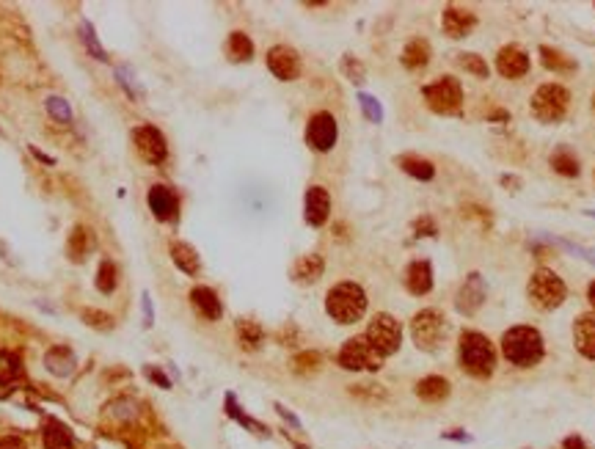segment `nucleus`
<instances>
[{
    "instance_id": "obj_1",
    "label": "nucleus",
    "mask_w": 595,
    "mask_h": 449,
    "mask_svg": "<svg viewBox=\"0 0 595 449\" xmlns=\"http://www.w3.org/2000/svg\"><path fill=\"white\" fill-rule=\"evenodd\" d=\"M502 353L515 366H524V369L535 366L543 359V336L538 328H529V325L510 328L502 336Z\"/></svg>"
},
{
    "instance_id": "obj_2",
    "label": "nucleus",
    "mask_w": 595,
    "mask_h": 449,
    "mask_svg": "<svg viewBox=\"0 0 595 449\" xmlns=\"http://www.w3.org/2000/svg\"><path fill=\"white\" fill-rule=\"evenodd\" d=\"M325 312L334 317L339 325H353L366 312V292L353 281H342V284H336L328 292Z\"/></svg>"
},
{
    "instance_id": "obj_3",
    "label": "nucleus",
    "mask_w": 595,
    "mask_h": 449,
    "mask_svg": "<svg viewBox=\"0 0 595 449\" xmlns=\"http://www.w3.org/2000/svg\"><path fill=\"white\" fill-rule=\"evenodd\" d=\"M460 366L471 378H488V375H494L496 353H494V345L488 342V336H482L480 331H466L460 336Z\"/></svg>"
},
{
    "instance_id": "obj_4",
    "label": "nucleus",
    "mask_w": 595,
    "mask_h": 449,
    "mask_svg": "<svg viewBox=\"0 0 595 449\" xmlns=\"http://www.w3.org/2000/svg\"><path fill=\"white\" fill-rule=\"evenodd\" d=\"M526 292H529V301H532L538 309H543V312L557 309V306L565 301V295H568L565 281H562V278L549 268H540V270H535V273H532Z\"/></svg>"
},
{
    "instance_id": "obj_5",
    "label": "nucleus",
    "mask_w": 595,
    "mask_h": 449,
    "mask_svg": "<svg viewBox=\"0 0 595 449\" xmlns=\"http://www.w3.org/2000/svg\"><path fill=\"white\" fill-rule=\"evenodd\" d=\"M364 336L383 359L386 356H394L400 350V345H403V328H400V322L392 315H386V312L372 317V322H369Z\"/></svg>"
},
{
    "instance_id": "obj_6",
    "label": "nucleus",
    "mask_w": 595,
    "mask_h": 449,
    "mask_svg": "<svg viewBox=\"0 0 595 449\" xmlns=\"http://www.w3.org/2000/svg\"><path fill=\"white\" fill-rule=\"evenodd\" d=\"M380 364H383V356L369 345V339L366 336H353V339H347L345 345H342V350H339V366L342 369H350V372H375V369H380Z\"/></svg>"
},
{
    "instance_id": "obj_7",
    "label": "nucleus",
    "mask_w": 595,
    "mask_h": 449,
    "mask_svg": "<svg viewBox=\"0 0 595 449\" xmlns=\"http://www.w3.org/2000/svg\"><path fill=\"white\" fill-rule=\"evenodd\" d=\"M568 102H571V94L568 89H562L559 83H546L535 91L532 97V113L540 119V122H559L565 113H568Z\"/></svg>"
},
{
    "instance_id": "obj_8",
    "label": "nucleus",
    "mask_w": 595,
    "mask_h": 449,
    "mask_svg": "<svg viewBox=\"0 0 595 449\" xmlns=\"http://www.w3.org/2000/svg\"><path fill=\"white\" fill-rule=\"evenodd\" d=\"M447 334V320L438 309H422L413 317L411 336L419 350H436Z\"/></svg>"
},
{
    "instance_id": "obj_9",
    "label": "nucleus",
    "mask_w": 595,
    "mask_h": 449,
    "mask_svg": "<svg viewBox=\"0 0 595 449\" xmlns=\"http://www.w3.org/2000/svg\"><path fill=\"white\" fill-rule=\"evenodd\" d=\"M424 94V99H427V105H430V111H436V113H444V116H452V113H458L460 105H463V89H460V83L455 78H438L436 83H430V86H424L422 89Z\"/></svg>"
},
{
    "instance_id": "obj_10",
    "label": "nucleus",
    "mask_w": 595,
    "mask_h": 449,
    "mask_svg": "<svg viewBox=\"0 0 595 449\" xmlns=\"http://www.w3.org/2000/svg\"><path fill=\"white\" fill-rule=\"evenodd\" d=\"M133 146H136L138 157L143 163H152V166H160L169 157L166 135L160 133L157 127H152V124H141V127L133 130Z\"/></svg>"
},
{
    "instance_id": "obj_11",
    "label": "nucleus",
    "mask_w": 595,
    "mask_h": 449,
    "mask_svg": "<svg viewBox=\"0 0 595 449\" xmlns=\"http://www.w3.org/2000/svg\"><path fill=\"white\" fill-rule=\"evenodd\" d=\"M339 138V127H336V119L328 113V111H320L309 119L306 124V143L315 149V152H331L334 143Z\"/></svg>"
},
{
    "instance_id": "obj_12",
    "label": "nucleus",
    "mask_w": 595,
    "mask_h": 449,
    "mask_svg": "<svg viewBox=\"0 0 595 449\" xmlns=\"http://www.w3.org/2000/svg\"><path fill=\"white\" fill-rule=\"evenodd\" d=\"M268 69L273 72L278 80L289 83V80H298L301 75V55L287 45H275L268 50Z\"/></svg>"
},
{
    "instance_id": "obj_13",
    "label": "nucleus",
    "mask_w": 595,
    "mask_h": 449,
    "mask_svg": "<svg viewBox=\"0 0 595 449\" xmlns=\"http://www.w3.org/2000/svg\"><path fill=\"white\" fill-rule=\"evenodd\" d=\"M146 204L152 210V215L157 221H177V213H180V199L171 187L166 185H152L149 193H146Z\"/></svg>"
},
{
    "instance_id": "obj_14",
    "label": "nucleus",
    "mask_w": 595,
    "mask_h": 449,
    "mask_svg": "<svg viewBox=\"0 0 595 449\" xmlns=\"http://www.w3.org/2000/svg\"><path fill=\"white\" fill-rule=\"evenodd\" d=\"M455 301H458V312L466 317L477 315L482 309V304H485V281H482L480 273H471L463 281V287L458 290V298Z\"/></svg>"
},
{
    "instance_id": "obj_15",
    "label": "nucleus",
    "mask_w": 595,
    "mask_h": 449,
    "mask_svg": "<svg viewBox=\"0 0 595 449\" xmlns=\"http://www.w3.org/2000/svg\"><path fill=\"white\" fill-rule=\"evenodd\" d=\"M303 215H306V224L309 226H322L331 215V196L328 190L315 185L306 190V199H303Z\"/></svg>"
},
{
    "instance_id": "obj_16",
    "label": "nucleus",
    "mask_w": 595,
    "mask_h": 449,
    "mask_svg": "<svg viewBox=\"0 0 595 449\" xmlns=\"http://www.w3.org/2000/svg\"><path fill=\"white\" fill-rule=\"evenodd\" d=\"M474 25H477V17H474L468 8L450 6V8L441 14V28H444V34H447V36H452V39H463V36H468V34L474 31Z\"/></svg>"
},
{
    "instance_id": "obj_17",
    "label": "nucleus",
    "mask_w": 595,
    "mask_h": 449,
    "mask_svg": "<svg viewBox=\"0 0 595 449\" xmlns=\"http://www.w3.org/2000/svg\"><path fill=\"white\" fill-rule=\"evenodd\" d=\"M496 69H499L502 78H510V80H512V78H521V75H526V69H529V55L515 45L502 47V50H499V58H496Z\"/></svg>"
},
{
    "instance_id": "obj_18",
    "label": "nucleus",
    "mask_w": 595,
    "mask_h": 449,
    "mask_svg": "<svg viewBox=\"0 0 595 449\" xmlns=\"http://www.w3.org/2000/svg\"><path fill=\"white\" fill-rule=\"evenodd\" d=\"M45 366L47 372L55 375V378H69L75 372V366H78V359H75V353L66 345H55V348H50L45 353Z\"/></svg>"
},
{
    "instance_id": "obj_19",
    "label": "nucleus",
    "mask_w": 595,
    "mask_h": 449,
    "mask_svg": "<svg viewBox=\"0 0 595 449\" xmlns=\"http://www.w3.org/2000/svg\"><path fill=\"white\" fill-rule=\"evenodd\" d=\"M94 245H96V240H94L92 229L89 226H75L69 240H66V254H69L72 262H86L89 254L94 251Z\"/></svg>"
},
{
    "instance_id": "obj_20",
    "label": "nucleus",
    "mask_w": 595,
    "mask_h": 449,
    "mask_svg": "<svg viewBox=\"0 0 595 449\" xmlns=\"http://www.w3.org/2000/svg\"><path fill=\"white\" fill-rule=\"evenodd\" d=\"M406 287L411 295H427L433 290V268L427 259H416L406 270Z\"/></svg>"
},
{
    "instance_id": "obj_21",
    "label": "nucleus",
    "mask_w": 595,
    "mask_h": 449,
    "mask_svg": "<svg viewBox=\"0 0 595 449\" xmlns=\"http://www.w3.org/2000/svg\"><path fill=\"white\" fill-rule=\"evenodd\" d=\"M573 345L585 359L595 361V315H582L573 325Z\"/></svg>"
},
{
    "instance_id": "obj_22",
    "label": "nucleus",
    "mask_w": 595,
    "mask_h": 449,
    "mask_svg": "<svg viewBox=\"0 0 595 449\" xmlns=\"http://www.w3.org/2000/svg\"><path fill=\"white\" fill-rule=\"evenodd\" d=\"M190 304H193V309L204 317V320H218V317L224 315L221 298L210 287H193L190 290Z\"/></svg>"
},
{
    "instance_id": "obj_23",
    "label": "nucleus",
    "mask_w": 595,
    "mask_h": 449,
    "mask_svg": "<svg viewBox=\"0 0 595 449\" xmlns=\"http://www.w3.org/2000/svg\"><path fill=\"white\" fill-rule=\"evenodd\" d=\"M322 270H325V262H322L320 254H306V257H298L295 259V265H292L289 273H292V278L298 284H315L322 276Z\"/></svg>"
},
{
    "instance_id": "obj_24",
    "label": "nucleus",
    "mask_w": 595,
    "mask_h": 449,
    "mask_svg": "<svg viewBox=\"0 0 595 449\" xmlns=\"http://www.w3.org/2000/svg\"><path fill=\"white\" fill-rule=\"evenodd\" d=\"M416 397L424 403H441L450 397V380L441 375H427L416 383Z\"/></svg>"
},
{
    "instance_id": "obj_25",
    "label": "nucleus",
    "mask_w": 595,
    "mask_h": 449,
    "mask_svg": "<svg viewBox=\"0 0 595 449\" xmlns=\"http://www.w3.org/2000/svg\"><path fill=\"white\" fill-rule=\"evenodd\" d=\"M169 254H171V262L182 270V273H187V276H196L199 268H201V259H199L196 248L187 245V243H182V240H174V243L169 245Z\"/></svg>"
},
{
    "instance_id": "obj_26",
    "label": "nucleus",
    "mask_w": 595,
    "mask_h": 449,
    "mask_svg": "<svg viewBox=\"0 0 595 449\" xmlns=\"http://www.w3.org/2000/svg\"><path fill=\"white\" fill-rule=\"evenodd\" d=\"M397 166L413 177V180H433L436 177V169H433V163L430 160H424V157H416V155H403V157H397Z\"/></svg>"
},
{
    "instance_id": "obj_27",
    "label": "nucleus",
    "mask_w": 595,
    "mask_h": 449,
    "mask_svg": "<svg viewBox=\"0 0 595 449\" xmlns=\"http://www.w3.org/2000/svg\"><path fill=\"white\" fill-rule=\"evenodd\" d=\"M42 439H45V449H75V439L69 427L61 422H47Z\"/></svg>"
},
{
    "instance_id": "obj_28",
    "label": "nucleus",
    "mask_w": 595,
    "mask_h": 449,
    "mask_svg": "<svg viewBox=\"0 0 595 449\" xmlns=\"http://www.w3.org/2000/svg\"><path fill=\"white\" fill-rule=\"evenodd\" d=\"M427 61H430V45L424 39H411L403 50V64L408 69H422L427 66Z\"/></svg>"
},
{
    "instance_id": "obj_29",
    "label": "nucleus",
    "mask_w": 595,
    "mask_h": 449,
    "mask_svg": "<svg viewBox=\"0 0 595 449\" xmlns=\"http://www.w3.org/2000/svg\"><path fill=\"white\" fill-rule=\"evenodd\" d=\"M551 169H554L557 174H562V177H576V174H579V160H576V155H573L571 149L559 146V149L551 155Z\"/></svg>"
},
{
    "instance_id": "obj_30",
    "label": "nucleus",
    "mask_w": 595,
    "mask_h": 449,
    "mask_svg": "<svg viewBox=\"0 0 595 449\" xmlns=\"http://www.w3.org/2000/svg\"><path fill=\"white\" fill-rule=\"evenodd\" d=\"M229 50L231 61H251V55H254V42L248 39V34H243V31H234L229 34Z\"/></svg>"
},
{
    "instance_id": "obj_31",
    "label": "nucleus",
    "mask_w": 595,
    "mask_h": 449,
    "mask_svg": "<svg viewBox=\"0 0 595 449\" xmlns=\"http://www.w3.org/2000/svg\"><path fill=\"white\" fill-rule=\"evenodd\" d=\"M119 284V270L113 265V259H102L99 262V270H96V290L102 295H110Z\"/></svg>"
},
{
    "instance_id": "obj_32",
    "label": "nucleus",
    "mask_w": 595,
    "mask_h": 449,
    "mask_svg": "<svg viewBox=\"0 0 595 449\" xmlns=\"http://www.w3.org/2000/svg\"><path fill=\"white\" fill-rule=\"evenodd\" d=\"M227 413H229L234 422H240L245 430H251V433H259V436H265V433H268V427H265V425H259V422H254L248 413H243V408L237 405L234 394H227Z\"/></svg>"
},
{
    "instance_id": "obj_33",
    "label": "nucleus",
    "mask_w": 595,
    "mask_h": 449,
    "mask_svg": "<svg viewBox=\"0 0 595 449\" xmlns=\"http://www.w3.org/2000/svg\"><path fill=\"white\" fill-rule=\"evenodd\" d=\"M237 336H240V345L251 350V348H257V345L262 342V336H265V334H262V328H259L257 322H251V320H240V322H237Z\"/></svg>"
},
{
    "instance_id": "obj_34",
    "label": "nucleus",
    "mask_w": 595,
    "mask_h": 449,
    "mask_svg": "<svg viewBox=\"0 0 595 449\" xmlns=\"http://www.w3.org/2000/svg\"><path fill=\"white\" fill-rule=\"evenodd\" d=\"M540 55H543V64L554 69V72H573L576 69V64L568 58V55H562L559 50H551V47H540Z\"/></svg>"
},
{
    "instance_id": "obj_35",
    "label": "nucleus",
    "mask_w": 595,
    "mask_h": 449,
    "mask_svg": "<svg viewBox=\"0 0 595 449\" xmlns=\"http://www.w3.org/2000/svg\"><path fill=\"white\" fill-rule=\"evenodd\" d=\"M80 39H83V45L86 50L94 55V61H108V55H105V50L99 47V39H96V31H94V25L89 20H83L80 22Z\"/></svg>"
},
{
    "instance_id": "obj_36",
    "label": "nucleus",
    "mask_w": 595,
    "mask_h": 449,
    "mask_svg": "<svg viewBox=\"0 0 595 449\" xmlns=\"http://www.w3.org/2000/svg\"><path fill=\"white\" fill-rule=\"evenodd\" d=\"M45 108L55 122H61V124H69L72 122V108H69V102L64 97H47Z\"/></svg>"
},
{
    "instance_id": "obj_37",
    "label": "nucleus",
    "mask_w": 595,
    "mask_h": 449,
    "mask_svg": "<svg viewBox=\"0 0 595 449\" xmlns=\"http://www.w3.org/2000/svg\"><path fill=\"white\" fill-rule=\"evenodd\" d=\"M460 66H463L466 72H471L474 78H488V64H485L477 52H463V55H460Z\"/></svg>"
},
{
    "instance_id": "obj_38",
    "label": "nucleus",
    "mask_w": 595,
    "mask_h": 449,
    "mask_svg": "<svg viewBox=\"0 0 595 449\" xmlns=\"http://www.w3.org/2000/svg\"><path fill=\"white\" fill-rule=\"evenodd\" d=\"M342 72L347 75V80H350V83H364L366 69L356 55H345V58H342Z\"/></svg>"
},
{
    "instance_id": "obj_39",
    "label": "nucleus",
    "mask_w": 595,
    "mask_h": 449,
    "mask_svg": "<svg viewBox=\"0 0 595 449\" xmlns=\"http://www.w3.org/2000/svg\"><path fill=\"white\" fill-rule=\"evenodd\" d=\"M359 102H361V111H364V116L372 124H380L383 122V108H380V102L372 94H359Z\"/></svg>"
},
{
    "instance_id": "obj_40",
    "label": "nucleus",
    "mask_w": 595,
    "mask_h": 449,
    "mask_svg": "<svg viewBox=\"0 0 595 449\" xmlns=\"http://www.w3.org/2000/svg\"><path fill=\"white\" fill-rule=\"evenodd\" d=\"M83 322H89L92 328H110L113 325V317L110 315H102V312H96V309H83Z\"/></svg>"
},
{
    "instance_id": "obj_41",
    "label": "nucleus",
    "mask_w": 595,
    "mask_h": 449,
    "mask_svg": "<svg viewBox=\"0 0 595 449\" xmlns=\"http://www.w3.org/2000/svg\"><path fill=\"white\" fill-rule=\"evenodd\" d=\"M116 78H119L122 89L127 91L130 97H138V94H136V80H133V72H130L127 66H119V69H116Z\"/></svg>"
},
{
    "instance_id": "obj_42",
    "label": "nucleus",
    "mask_w": 595,
    "mask_h": 449,
    "mask_svg": "<svg viewBox=\"0 0 595 449\" xmlns=\"http://www.w3.org/2000/svg\"><path fill=\"white\" fill-rule=\"evenodd\" d=\"M146 378H149L152 383H157L160 389H171V380H169L157 366H146Z\"/></svg>"
},
{
    "instance_id": "obj_43",
    "label": "nucleus",
    "mask_w": 595,
    "mask_h": 449,
    "mask_svg": "<svg viewBox=\"0 0 595 449\" xmlns=\"http://www.w3.org/2000/svg\"><path fill=\"white\" fill-rule=\"evenodd\" d=\"M413 229L419 231V237H422V231H424L427 237H436V224H433L430 218H419V221L413 224Z\"/></svg>"
},
{
    "instance_id": "obj_44",
    "label": "nucleus",
    "mask_w": 595,
    "mask_h": 449,
    "mask_svg": "<svg viewBox=\"0 0 595 449\" xmlns=\"http://www.w3.org/2000/svg\"><path fill=\"white\" fill-rule=\"evenodd\" d=\"M275 411H278V416H281L284 422H289L292 427H301V419H298V416H295L292 411H287V408H284L281 403H275Z\"/></svg>"
},
{
    "instance_id": "obj_45",
    "label": "nucleus",
    "mask_w": 595,
    "mask_h": 449,
    "mask_svg": "<svg viewBox=\"0 0 595 449\" xmlns=\"http://www.w3.org/2000/svg\"><path fill=\"white\" fill-rule=\"evenodd\" d=\"M0 449H28V447H25V441L20 436H6V439H0Z\"/></svg>"
},
{
    "instance_id": "obj_46",
    "label": "nucleus",
    "mask_w": 595,
    "mask_h": 449,
    "mask_svg": "<svg viewBox=\"0 0 595 449\" xmlns=\"http://www.w3.org/2000/svg\"><path fill=\"white\" fill-rule=\"evenodd\" d=\"M143 322H146V325H152V322H155V309H152V298H149V292H143Z\"/></svg>"
},
{
    "instance_id": "obj_47",
    "label": "nucleus",
    "mask_w": 595,
    "mask_h": 449,
    "mask_svg": "<svg viewBox=\"0 0 595 449\" xmlns=\"http://www.w3.org/2000/svg\"><path fill=\"white\" fill-rule=\"evenodd\" d=\"M444 439H447V441H458V444H468V441H471V436H468L466 430H452V433H444Z\"/></svg>"
},
{
    "instance_id": "obj_48",
    "label": "nucleus",
    "mask_w": 595,
    "mask_h": 449,
    "mask_svg": "<svg viewBox=\"0 0 595 449\" xmlns=\"http://www.w3.org/2000/svg\"><path fill=\"white\" fill-rule=\"evenodd\" d=\"M565 449H585V444H582V439L571 436V439H565Z\"/></svg>"
},
{
    "instance_id": "obj_49",
    "label": "nucleus",
    "mask_w": 595,
    "mask_h": 449,
    "mask_svg": "<svg viewBox=\"0 0 595 449\" xmlns=\"http://www.w3.org/2000/svg\"><path fill=\"white\" fill-rule=\"evenodd\" d=\"M31 152H34V157H39V160H42V163H47V166H52V163H55V160H52V157H47L45 152H39V149H36V146H31Z\"/></svg>"
},
{
    "instance_id": "obj_50",
    "label": "nucleus",
    "mask_w": 595,
    "mask_h": 449,
    "mask_svg": "<svg viewBox=\"0 0 595 449\" xmlns=\"http://www.w3.org/2000/svg\"><path fill=\"white\" fill-rule=\"evenodd\" d=\"M587 298H590V304L595 306V281L590 284V290H587Z\"/></svg>"
},
{
    "instance_id": "obj_51",
    "label": "nucleus",
    "mask_w": 595,
    "mask_h": 449,
    "mask_svg": "<svg viewBox=\"0 0 595 449\" xmlns=\"http://www.w3.org/2000/svg\"><path fill=\"white\" fill-rule=\"evenodd\" d=\"M295 449H309V447H295Z\"/></svg>"
},
{
    "instance_id": "obj_52",
    "label": "nucleus",
    "mask_w": 595,
    "mask_h": 449,
    "mask_svg": "<svg viewBox=\"0 0 595 449\" xmlns=\"http://www.w3.org/2000/svg\"><path fill=\"white\" fill-rule=\"evenodd\" d=\"M593 111H595V97H593Z\"/></svg>"
}]
</instances>
